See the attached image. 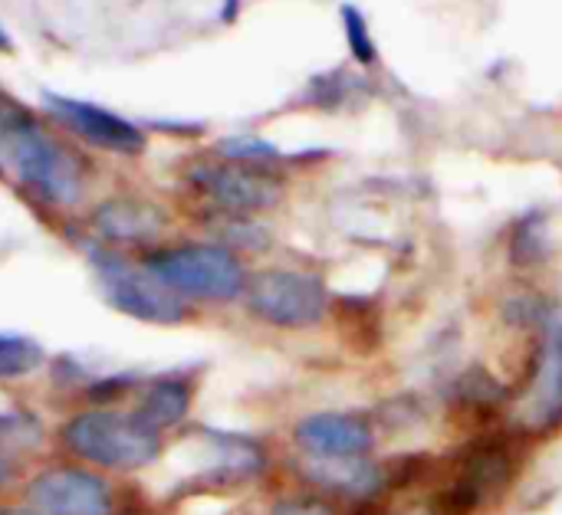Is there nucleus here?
Instances as JSON below:
<instances>
[{
  "mask_svg": "<svg viewBox=\"0 0 562 515\" xmlns=\"http://www.w3.org/2000/svg\"><path fill=\"white\" fill-rule=\"evenodd\" d=\"M0 161L20 184L49 207L69 210L89 194L86 158L56 138L26 105L0 89Z\"/></svg>",
  "mask_w": 562,
  "mask_h": 515,
  "instance_id": "nucleus-1",
  "label": "nucleus"
},
{
  "mask_svg": "<svg viewBox=\"0 0 562 515\" xmlns=\"http://www.w3.org/2000/svg\"><path fill=\"white\" fill-rule=\"evenodd\" d=\"M53 440L63 460L82 464L105 477L142 473L165 454V437L148 431L128 408L86 404L59 421Z\"/></svg>",
  "mask_w": 562,
  "mask_h": 515,
  "instance_id": "nucleus-2",
  "label": "nucleus"
},
{
  "mask_svg": "<svg viewBox=\"0 0 562 515\" xmlns=\"http://www.w3.org/2000/svg\"><path fill=\"white\" fill-rule=\"evenodd\" d=\"M142 266L165 283L175 296L198 306H231L244 299L250 273L231 247L217 240H184V243H158L145 250Z\"/></svg>",
  "mask_w": 562,
  "mask_h": 515,
  "instance_id": "nucleus-3",
  "label": "nucleus"
},
{
  "mask_svg": "<svg viewBox=\"0 0 562 515\" xmlns=\"http://www.w3.org/2000/svg\"><path fill=\"white\" fill-rule=\"evenodd\" d=\"M89 263L99 276L105 302L122 316L148 325H181L194 316V306L175 296L165 283H158L142 266V260H132L122 250H109L95 243L89 250Z\"/></svg>",
  "mask_w": 562,
  "mask_h": 515,
  "instance_id": "nucleus-4",
  "label": "nucleus"
},
{
  "mask_svg": "<svg viewBox=\"0 0 562 515\" xmlns=\"http://www.w3.org/2000/svg\"><path fill=\"white\" fill-rule=\"evenodd\" d=\"M240 302L247 306V312L257 322H263L270 329L306 332V329H316L326 319L329 289L310 270L273 266V270H260V273L250 276L247 293H244Z\"/></svg>",
  "mask_w": 562,
  "mask_h": 515,
  "instance_id": "nucleus-5",
  "label": "nucleus"
},
{
  "mask_svg": "<svg viewBox=\"0 0 562 515\" xmlns=\"http://www.w3.org/2000/svg\"><path fill=\"white\" fill-rule=\"evenodd\" d=\"M20 496L40 515H119L122 510L112 477L72 460L30 470Z\"/></svg>",
  "mask_w": 562,
  "mask_h": 515,
  "instance_id": "nucleus-6",
  "label": "nucleus"
},
{
  "mask_svg": "<svg viewBox=\"0 0 562 515\" xmlns=\"http://www.w3.org/2000/svg\"><path fill=\"white\" fill-rule=\"evenodd\" d=\"M188 184L221 214V217H254L270 210L283 197V181L270 168L237 164V161H201L188 171Z\"/></svg>",
  "mask_w": 562,
  "mask_h": 515,
  "instance_id": "nucleus-7",
  "label": "nucleus"
},
{
  "mask_svg": "<svg viewBox=\"0 0 562 515\" xmlns=\"http://www.w3.org/2000/svg\"><path fill=\"white\" fill-rule=\"evenodd\" d=\"M514 424L527 434H557L562 427V312L540 316L533 375L514 408Z\"/></svg>",
  "mask_w": 562,
  "mask_h": 515,
  "instance_id": "nucleus-8",
  "label": "nucleus"
},
{
  "mask_svg": "<svg viewBox=\"0 0 562 515\" xmlns=\"http://www.w3.org/2000/svg\"><path fill=\"white\" fill-rule=\"evenodd\" d=\"M43 102L59 125H66L72 135H79L82 141H89L102 151L135 158L148 148V135L135 122L115 115L112 108H102L86 99L56 95V92H43Z\"/></svg>",
  "mask_w": 562,
  "mask_h": 515,
  "instance_id": "nucleus-9",
  "label": "nucleus"
},
{
  "mask_svg": "<svg viewBox=\"0 0 562 515\" xmlns=\"http://www.w3.org/2000/svg\"><path fill=\"white\" fill-rule=\"evenodd\" d=\"M165 210L142 197H105L89 214V230L109 250H151L165 233Z\"/></svg>",
  "mask_w": 562,
  "mask_h": 515,
  "instance_id": "nucleus-10",
  "label": "nucleus"
},
{
  "mask_svg": "<svg viewBox=\"0 0 562 515\" xmlns=\"http://www.w3.org/2000/svg\"><path fill=\"white\" fill-rule=\"evenodd\" d=\"M293 444L310 460H352L369 457L375 447V431L369 421L342 411H319L293 427Z\"/></svg>",
  "mask_w": 562,
  "mask_h": 515,
  "instance_id": "nucleus-11",
  "label": "nucleus"
},
{
  "mask_svg": "<svg viewBox=\"0 0 562 515\" xmlns=\"http://www.w3.org/2000/svg\"><path fill=\"white\" fill-rule=\"evenodd\" d=\"M194 378L188 375H158V378H145L132 398V414L155 434H171L178 431L191 408H194Z\"/></svg>",
  "mask_w": 562,
  "mask_h": 515,
  "instance_id": "nucleus-12",
  "label": "nucleus"
},
{
  "mask_svg": "<svg viewBox=\"0 0 562 515\" xmlns=\"http://www.w3.org/2000/svg\"><path fill=\"white\" fill-rule=\"evenodd\" d=\"M300 470L313 487L339 493L346 500H372L389 483V473L379 464H372L369 457H352V460H310V457H303Z\"/></svg>",
  "mask_w": 562,
  "mask_h": 515,
  "instance_id": "nucleus-13",
  "label": "nucleus"
},
{
  "mask_svg": "<svg viewBox=\"0 0 562 515\" xmlns=\"http://www.w3.org/2000/svg\"><path fill=\"white\" fill-rule=\"evenodd\" d=\"M46 365V352L40 342L26 335H10L0 332V385L10 381H26Z\"/></svg>",
  "mask_w": 562,
  "mask_h": 515,
  "instance_id": "nucleus-14",
  "label": "nucleus"
},
{
  "mask_svg": "<svg viewBox=\"0 0 562 515\" xmlns=\"http://www.w3.org/2000/svg\"><path fill=\"white\" fill-rule=\"evenodd\" d=\"M339 20H342V33H346V46L352 53V59L359 66H375L379 62V46L372 39V30H369V20L366 13L356 7V3H342L339 7Z\"/></svg>",
  "mask_w": 562,
  "mask_h": 515,
  "instance_id": "nucleus-15",
  "label": "nucleus"
},
{
  "mask_svg": "<svg viewBox=\"0 0 562 515\" xmlns=\"http://www.w3.org/2000/svg\"><path fill=\"white\" fill-rule=\"evenodd\" d=\"M217 154L237 164H254V168H273V161H280V148L257 138V135H231L224 141H217Z\"/></svg>",
  "mask_w": 562,
  "mask_h": 515,
  "instance_id": "nucleus-16",
  "label": "nucleus"
},
{
  "mask_svg": "<svg viewBox=\"0 0 562 515\" xmlns=\"http://www.w3.org/2000/svg\"><path fill=\"white\" fill-rule=\"evenodd\" d=\"M514 260L520 266H530V263H543L547 253H550V237H547V220L543 217H527L524 224H517L514 230V247H510Z\"/></svg>",
  "mask_w": 562,
  "mask_h": 515,
  "instance_id": "nucleus-17",
  "label": "nucleus"
},
{
  "mask_svg": "<svg viewBox=\"0 0 562 515\" xmlns=\"http://www.w3.org/2000/svg\"><path fill=\"white\" fill-rule=\"evenodd\" d=\"M26 477H30L26 454H20V450L0 444V503H3L7 496L20 493L23 483H26Z\"/></svg>",
  "mask_w": 562,
  "mask_h": 515,
  "instance_id": "nucleus-18",
  "label": "nucleus"
},
{
  "mask_svg": "<svg viewBox=\"0 0 562 515\" xmlns=\"http://www.w3.org/2000/svg\"><path fill=\"white\" fill-rule=\"evenodd\" d=\"M346 72L342 69H333V72H326V76H319V79H313L310 82V102L313 105H319V108H333V105H339L342 99H346Z\"/></svg>",
  "mask_w": 562,
  "mask_h": 515,
  "instance_id": "nucleus-19",
  "label": "nucleus"
},
{
  "mask_svg": "<svg viewBox=\"0 0 562 515\" xmlns=\"http://www.w3.org/2000/svg\"><path fill=\"white\" fill-rule=\"evenodd\" d=\"M273 515H333L323 503H313V500H303V503H283Z\"/></svg>",
  "mask_w": 562,
  "mask_h": 515,
  "instance_id": "nucleus-20",
  "label": "nucleus"
},
{
  "mask_svg": "<svg viewBox=\"0 0 562 515\" xmlns=\"http://www.w3.org/2000/svg\"><path fill=\"white\" fill-rule=\"evenodd\" d=\"M0 515H40V513H36L33 506H26L23 500H20V503H7V500H3V503H0Z\"/></svg>",
  "mask_w": 562,
  "mask_h": 515,
  "instance_id": "nucleus-21",
  "label": "nucleus"
},
{
  "mask_svg": "<svg viewBox=\"0 0 562 515\" xmlns=\"http://www.w3.org/2000/svg\"><path fill=\"white\" fill-rule=\"evenodd\" d=\"M240 3H244V0H224V3H221V23H234L237 13H240Z\"/></svg>",
  "mask_w": 562,
  "mask_h": 515,
  "instance_id": "nucleus-22",
  "label": "nucleus"
},
{
  "mask_svg": "<svg viewBox=\"0 0 562 515\" xmlns=\"http://www.w3.org/2000/svg\"><path fill=\"white\" fill-rule=\"evenodd\" d=\"M0 49H3V53H10V49H13V43H10V36H7V30H3V26H0Z\"/></svg>",
  "mask_w": 562,
  "mask_h": 515,
  "instance_id": "nucleus-23",
  "label": "nucleus"
},
{
  "mask_svg": "<svg viewBox=\"0 0 562 515\" xmlns=\"http://www.w3.org/2000/svg\"><path fill=\"white\" fill-rule=\"evenodd\" d=\"M385 515H448V513H385Z\"/></svg>",
  "mask_w": 562,
  "mask_h": 515,
  "instance_id": "nucleus-24",
  "label": "nucleus"
},
{
  "mask_svg": "<svg viewBox=\"0 0 562 515\" xmlns=\"http://www.w3.org/2000/svg\"><path fill=\"white\" fill-rule=\"evenodd\" d=\"M0 174H3V161H0Z\"/></svg>",
  "mask_w": 562,
  "mask_h": 515,
  "instance_id": "nucleus-25",
  "label": "nucleus"
}]
</instances>
